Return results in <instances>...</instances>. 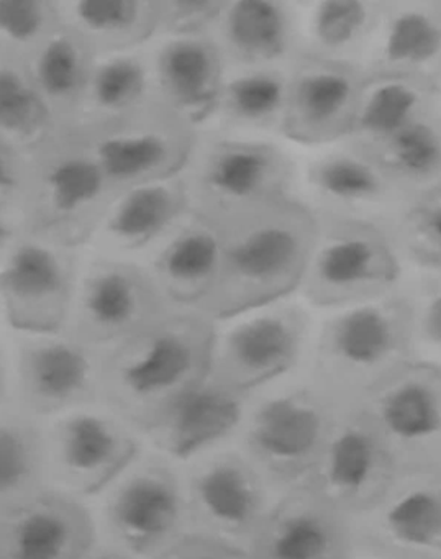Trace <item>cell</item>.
Instances as JSON below:
<instances>
[{
  "label": "cell",
  "instance_id": "cell-2",
  "mask_svg": "<svg viewBox=\"0 0 441 559\" xmlns=\"http://www.w3.org/2000/svg\"><path fill=\"white\" fill-rule=\"evenodd\" d=\"M319 222L303 199L257 212L222 230L221 273L199 312L214 322L287 299L299 289Z\"/></svg>",
  "mask_w": 441,
  "mask_h": 559
},
{
  "label": "cell",
  "instance_id": "cell-8",
  "mask_svg": "<svg viewBox=\"0 0 441 559\" xmlns=\"http://www.w3.org/2000/svg\"><path fill=\"white\" fill-rule=\"evenodd\" d=\"M319 230L299 289L317 309H343L395 293L404 263L388 228L317 217Z\"/></svg>",
  "mask_w": 441,
  "mask_h": 559
},
{
  "label": "cell",
  "instance_id": "cell-42",
  "mask_svg": "<svg viewBox=\"0 0 441 559\" xmlns=\"http://www.w3.org/2000/svg\"><path fill=\"white\" fill-rule=\"evenodd\" d=\"M27 179V153L0 136V217L17 225Z\"/></svg>",
  "mask_w": 441,
  "mask_h": 559
},
{
  "label": "cell",
  "instance_id": "cell-31",
  "mask_svg": "<svg viewBox=\"0 0 441 559\" xmlns=\"http://www.w3.org/2000/svg\"><path fill=\"white\" fill-rule=\"evenodd\" d=\"M94 58L93 50L60 24L25 60L35 91L57 132H70L73 127Z\"/></svg>",
  "mask_w": 441,
  "mask_h": 559
},
{
  "label": "cell",
  "instance_id": "cell-22",
  "mask_svg": "<svg viewBox=\"0 0 441 559\" xmlns=\"http://www.w3.org/2000/svg\"><path fill=\"white\" fill-rule=\"evenodd\" d=\"M349 519L303 486L279 493L254 530L250 559H348Z\"/></svg>",
  "mask_w": 441,
  "mask_h": 559
},
{
  "label": "cell",
  "instance_id": "cell-26",
  "mask_svg": "<svg viewBox=\"0 0 441 559\" xmlns=\"http://www.w3.org/2000/svg\"><path fill=\"white\" fill-rule=\"evenodd\" d=\"M225 67L289 68L299 55V12L294 2H225L211 32Z\"/></svg>",
  "mask_w": 441,
  "mask_h": 559
},
{
  "label": "cell",
  "instance_id": "cell-41",
  "mask_svg": "<svg viewBox=\"0 0 441 559\" xmlns=\"http://www.w3.org/2000/svg\"><path fill=\"white\" fill-rule=\"evenodd\" d=\"M225 2L215 0H158L156 37H188L211 34Z\"/></svg>",
  "mask_w": 441,
  "mask_h": 559
},
{
  "label": "cell",
  "instance_id": "cell-17",
  "mask_svg": "<svg viewBox=\"0 0 441 559\" xmlns=\"http://www.w3.org/2000/svg\"><path fill=\"white\" fill-rule=\"evenodd\" d=\"M397 476L391 451L351 402L336 407L325 448L302 486L351 519L374 506Z\"/></svg>",
  "mask_w": 441,
  "mask_h": 559
},
{
  "label": "cell",
  "instance_id": "cell-47",
  "mask_svg": "<svg viewBox=\"0 0 441 559\" xmlns=\"http://www.w3.org/2000/svg\"><path fill=\"white\" fill-rule=\"evenodd\" d=\"M86 559H127L122 558V556L114 555V552L106 551V549L99 548V546H96V549H94L93 552H91L90 556H87Z\"/></svg>",
  "mask_w": 441,
  "mask_h": 559
},
{
  "label": "cell",
  "instance_id": "cell-9",
  "mask_svg": "<svg viewBox=\"0 0 441 559\" xmlns=\"http://www.w3.org/2000/svg\"><path fill=\"white\" fill-rule=\"evenodd\" d=\"M145 448L143 435L99 402L44 420L45 484L90 502Z\"/></svg>",
  "mask_w": 441,
  "mask_h": 559
},
{
  "label": "cell",
  "instance_id": "cell-33",
  "mask_svg": "<svg viewBox=\"0 0 441 559\" xmlns=\"http://www.w3.org/2000/svg\"><path fill=\"white\" fill-rule=\"evenodd\" d=\"M150 99L145 51L97 55L70 132L87 135L126 119Z\"/></svg>",
  "mask_w": 441,
  "mask_h": 559
},
{
  "label": "cell",
  "instance_id": "cell-19",
  "mask_svg": "<svg viewBox=\"0 0 441 559\" xmlns=\"http://www.w3.org/2000/svg\"><path fill=\"white\" fill-rule=\"evenodd\" d=\"M356 64L297 55L287 68V99L279 133L299 145L348 139L361 93Z\"/></svg>",
  "mask_w": 441,
  "mask_h": 559
},
{
  "label": "cell",
  "instance_id": "cell-3",
  "mask_svg": "<svg viewBox=\"0 0 441 559\" xmlns=\"http://www.w3.org/2000/svg\"><path fill=\"white\" fill-rule=\"evenodd\" d=\"M404 290L333 310L312 343L309 378L338 405L351 404L414 361Z\"/></svg>",
  "mask_w": 441,
  "mask_h": 559
},
{
  "label": "cell",
  "instance_id": "cell-35",
  "mask_svg": "<svg viewBox=\"0 0 441 559\" xmlns=\"http://www.w3.org/2000/svg\"><path fill=\"white\" fill-rule=\"evenodd\" d=\"M44 487V420L5 404L0 407V510Z\"/></svg>",
  "mask_w": 441,
  "mask_h": 559
},
{
  "label": "cell",
  "instance_id": "cell-20",
  "mask_svg": "<svg viewBox=\"0 0 441 559\" xmlns=\"http://www.w3.org/2000/svg\"><path fill=\"white\" fill-rule=\"evenodd\" d=\"M307 205L317 217L388 228L410 195L372 159L345 145L315 156L306 168Z\"/></svg>",
  "mask_w": 441,
  "mask_h": 559
},
{
  "label": "cell",
  "instance_id": "cell-14",
  "mask_svg": "<svg viewBox=\"0 0 441 559\" xmlns=\"http://www.w3.org/2000/svg\"><path fill=\"white\" fill-rule=\"evenodd\" d=\"M186 532L247 549L270 509V487L238 448L221 447L179 466Z\"/></svg>",
  "mask_w": 441,
  "mask_h": 559
},
{
  "label": "cell",
  "instance_id": "cell-28",
  "mask_svg": "<svg viewBox=\"0 0 441 559\" xmlns=\"http://www.w3.org/2000/svg\"><path fill=\"white\" fill-rule=\"evenodd\" d=\"M188 212L179 176L127 189L110 202L86 250L135 260Z\"/></svg>",
  "mask_w": 441,
  "mask_h": 559
},
{
  "label": "cell",
  "instance_id": "cell-34",
  "mask_svg": "<svg viewBox=\"0 0 441 559\" xmlns=\"http://www.w3.org/2000/svg\"><path fill=\"white\" fill-rule=\"evenodd\" d=\"M287 99V68H228L218 99V132H277Z\"/></svg>",
  "mask_w": 441,
  "mask_h": 559
},
{
  "label": "cell",
  "instance_id": "cell-30",
  "mask_svg": "<svg viewBox=\"0 0 441 559\" xmlns=\"http://www.w3.org/2000/svg\"><path fill=\"white\" fill-rule=\"evenodd\" d=\"M299 55L359 68L384 11L378 0L297 2Z\"/></svg>",
  "mask_w": 441,
  "mask_h": 559
},
{
  "label": "cell",
  "instance_id": "cell-45",
  "mask_svg": "<svg viewBox=\"0 0 441 559\" xmlns=\"http://www.w3.org/2000/svg\"><path fill=\"white\" fill-rule=\"evenodd\" d=\"M348 559H395L391 556L381 555V552L372 551V549L361 548V546L353 545Z\"/></svg>",
  "mask_w": 441,
  "mask_h": 559
},
{
  "label": "cell",
  "instance_id": "cell-10",
  "mask_svg": "<svg viewBox=\"0 0 441 559\" xmlns=\"http://www.w3.org/2000/svg\"><path fill=\"white\" fill-rule=\"evenodd\" d=\"M215 323L208 378L247 394L293 372L313 342L312 316L293 299L276 300Z\"/></svg>",
  "mask_w": 441,
  "mask_h": 559
},
{
  "label": "cell",
  "instance_id": "cell-12",
  "mask_svg": "<svg viewBox=\"0 0 441 559\" xmlns=\"http://www.w3.org/2000/svg\"><path fill=\"white\" fill-rule=\"evenodd\" d=\"M355 402L391 451L398 476L441 471L440 362L414 359Z\"/></svg>",
  "mask_w": 441,
  "mask_h": 559
},
{
  "label": "cell",
  "instance_id": "cell-38",
  "mask_svg": "<svg viewBox=\"0 0 441 559\" xmlns=\"http://www.w3.org/2000/svg\"><path fill=\"white\" fill-rule=\"evenodd\" d=\"M389 234L402 263L410 264L418 273L440 274V186L412 194L389 225Z\"/></svg>",
  "mask_w": 441,
  "mask_h": 559
},
{
  "label": "cell",
  "instance_id": "cell-40",
  "mask_svg": "<svg viewBox=\"0 0 441 559\" xmlns=\"http://www.w3.org/2000/svg\"><path fill=\"white\" fill-rule=\"evenodd\" d=\"M401 289L410 306L415 359L440 362V274L418 273L410 283H402Z\"/></svg>",
  "mask_w": 441,
  "mask_h": 559
},
{
  "label": "cell",
  "instance_id": "cell-15",
  "mask_svg": "<svg viewBox=\"0 0 441 559\" xmlns=\"http://www.w3.org/2000/svg\"><path fill=\"white\" fill-rule=\"evenodd\" d=\"M11 333L9 404L47 420L97 402L100 349L64 332Z\"/></svg>",
  "mask_w": 441,
  "mask_h": 559
},
{
  "label": "cell",
  "instance_id": "cell-39",
  "mask_svg": "<svg viewBox=\"0 0 441 559\" xmlns=\"http://www.w3.org/2000/svg\"><path fill=\"white\" fill-rule=\"evenodd\" d=\"M60 27L55 0H0V50L27 60Z\"/></svg>",
  "mask_w": 441,
  "mask_h": 559
},
{
  "label": "cell",
  "instance_id": "cell-36",
  "mask_svg": "<svg viewBox=\"0 0 441 559\" xmlns=\"http://www.w3.org/2000/svg\"><path fill=\"white\" fill-rule=\"evenodd\" d=\"M361 153L408 195L437 188L441 168L440 116L414 123Z\"/></svg>",
  "mask_w": 441,
  "mask_h": 559
},
{
  "label": "cell",
  "instance_id": "cell-5",
  "mask_svg": "<svg viewBox=\"0 0 441 559\" xmlns=\"http://www.w3.org/2000/svg\"><path fill=\"white\" fill-rule=\"evenodd\" d=\"M117 195L86 140L78 133L57 132L27 153L17 228L83 250Z\"/></svg>",
  "mask_w": 441,
  "mask_h": 559
},
{
  "label": "cell",
  "instance_id": "cell-13",
  "mask_svg": "<svg viewBox=\"0 0 441 559\" xmlns=\"http://www.w3.org/2000/svg\"><path fill=\"white\" fill-rule=\"evenodd\" d=\"M81 251L15 230L0 251V306L12 333L63 332Z\"/></svg>",
  "mask_w": 441,
  "mask_h": 559
},
{
  "label": "cell",
  "instance_id": "cell-4",
  "mask_svg": "<svg viewBox=\"0 0 441 559\" xmlns=\"http://www.w3.org/2000/svg\"><path fill=\"white\" fill-rule=\"evenodd\" d=\"M297 175L293 156L276 143L199 130L179 178L189 212L225 230L297 198Z\"/></svg>",
  "mask_w": 441,
  "mask_h": 559
},
{
  "label": "cell",
  "instance_id": "cell-6",
  "mask_svg": "<svg viewBox=\"0 0 441 559\" xmlns=\"http://www.w3.org/2000/svg\"><path fill=\"white\" fill-rule=\"evenodd\" d=\"M338 404L310 378L251 394L238 450L271 492L302 486L325 448Z\"/></svg>",
  "mask_w": 441,
  "mask_h": 559
},
{
  "label": "cell",
  "instance_id": "cell-29",
  "mask_svg": "<svg viewBox=\"0 0 441 559\" xmlns=\"http://www.w3.org/2000/svg\"><path fill=\"white\" fill-rule=\"evenodd\" d=\"M437 116L440 81L401 74L362 78L351 132L345 143L362 152Z\"/></svg>",
  "mask_w": 441,
  "mask_h": 559
},
{
  "label": "cell",
  "instance_id": "cell-1",
  "mask_svg": "<svg viewBox=\"0 0 441 559\" xmlns=\"http://www.w3.org/2000/svg\"><path fill=\"white\" fill-rule=\"evenodd\" d=\"M217 323L168 309L129 338L100 349L97 402L145 435L211 376Z\"/></svg>",
  "mask_w": 441,
  "mask_h": 559
},
{
  "label": "cell",
  "instance_id": "cell-18",
  "mask_svg": "<svg viewBox=\"0 0 441 559\" xmlns=\"http://www.w3.org/2000/svg\"><path fill=\"white\" fill-rule=\"evenodd\" d=\"M353 545L395 559H441V471L401 474L349 519Z\"/></svg>",
  "mask_w": 441,
  "mask_h": 559
},
{
  "label": "cell",
  "instance_id": "cell-37",
  "mask_svg": "<svg viewBox=\"0 0 441 559\" xmlns=\"http://www.w3.org/2000/svg\"><path fill=\"white\" fill-rule=\"evenodd\" d=\"M57 133L24 58L0 50V136L31 153Z\"/></svg>",
  "mask_w": 441,
  "mask_h": 559
},
{
  "label": "cell",
  "instance_id": "cell-23",
  "mask_svg": "<svg viewBox=\"0 0 441 559\" xmlns=\"http://www.w3.org/2000/svg\"><path fill=\"white\" fill-rule=\"evenodd\" d=\"M146 61L153 99L195 130L214 119L227 67L211 34L163 37Z\"/></svg>",
  "mask_w": 441,
  "mask_h": 559
},
{
  "label": "cell",
  "instance_id": "cell-7",
  "mask_svg": "<svg viewBox=\"0 0 441 559\" xmlns=\"http://www.w3.org/2000/svg\"><path fill=\"white\" fill-rule=\"evenodd\" d=\"M87 503L97 546L122 558H156L186 532L181 469L146 448Z\"/></svg>",
  "mask_w": 441,
  "mask_h": 559
},
{
  "label": "cell",
  "instance_id": "cell-46",
  "mask_svg": "<svg viewBox=\"0 0 441 559\" xmlns=\"http://www.w3.org/2000/svg\"><path fill=\"white\" fill-rule=\"evenodd\" d=\"M15 230H17V225L14 222L0 217V251H2V248H4V245L8 243L9 238L12 237Z\"/></svg>",
  "mask_w": 441,
  "mask_h": 559
},
{
  "label": "cell",
  "instance_id": "cell-44",
  "mask_svg": "<svg viewBox=\"0 0 441 559\" xmlns=\"http://www.w3.org/2000/svg\"><path fill=\"white\" fill-rule=\"evenodd\" d=\"M12 349L11 333L0 330V407L11 401Z\"/></svg>",
  "mask_w": 441,
  "mask_h": 559
},
{
  "label": "cell",
  "instance_id": "cell-32",
  "mask_svg": "<svg viewBox=\"0 0 441 559\" xmlns=\"http://www.w3.org/2000/svg\"><path fill=\"white\" fill-rule=\"evenodd\" d=\"M55 8L96 57L136 50L158 31V0H55Z\"/></svg>",
  "mask_w": 441,
  "mask_h": 559
},
{
  "label": "cell",
  "instance_id": "cell-21",
  "mask_svg": "<svg viewBox=\"0 0 441 559\" xmlns=\"http://www.w3.org/2000/svg\"><path fill=\"white\" fill-rule=\"evenodd\" d=\"M96 546L90 503L50 487L0 510V559H86Z\"/></svg>",
  "mask_w": 441,
  "mask_h": 559
},
{
  "label": "cell",
  "instance_id": "cell-24",
  "mask_svg": "<svg viewBox=\"0 0 441 559\" xmlns=\"http://www.w3.org/2000/svg\"><path fill=\"white\" fill-rule=\"evenodd\" d=\"M222 248L221 228L188 212L133 261L143 267L169 309L198 310L217 283Z\"/></svg>",
  "mask_w": 441,
  "mask_h": 559
},
{
  "label": "cell",
  "instance_id": "cell-25",
  "mask_svg": "<svg viewBox=\"0 0 441 559\" xmlns=\"http://www.w3.org/2000/svg\"><path fill=\"white\" fill-rule=\"evenodd\" d=\"M251 394L208 378L143 435L150 450L182 466L238 435Z\"/></svg>",
  "mask_w": 441,
  "mask_h": 559
},
{
  "label": "cell",
  "instance_id": "cell-48",
  "mask_svg": "<svg viewBox=\"0 0 441 559\" xmlns=\"http://www.w3.org/2000/svg\"><path fill=\"white\" fill-rule=\"evenodd\" d=\"M0 330H8V329H5L4 313H2V306H0Z\"/></svg>",
  "mask_w": 441,
  "mask_h": 559
},
{
  "label": "cell",
  "instance_id": "cell-43",
  "mask_svg": "<svg viewBox=\"0 0 441 559\" xmlns=\"http://www.w3.org/2000/svg\"><path fill=\"white\" fill-rule=\"evenodd\" d=\"M153 559H250V555L234 543L184 532Z\"/></svg>",
  "mask_w": 441,
  "mask_h": 559
},
{
  "label": "cell",
  "instance_id": "cell-11",
  "mask_svg": "<svg viewBox=\"0 0 441 559\" xmlns=\"http://www.w3.org/2000/svg\"><path fill=\"white\" fill-rule=\"evenodd\" d=\"M168 309L136 261L83 248L63 332L103 349L145 329Z\"/></svg>",
  "mask_w": 441,
  "mask_h": 559
},
{
  "label": "cell",
  "instance_id": "cell-16",
  "mask_svg": "<svg viewBox=\"0 0 441 559\" xmlns=\"http://www.w3.org/2000/svg\"><path fill=\"white\" fill-rule=\"evenodd\" d=\"M198 135L199 130L150 96L126 119L81 136L110 188L120 194L181 175Z\"/></svg>",
  "mask_w": 441,
  "mask_h": 559
},
{
  "label": "cell",
  "instance_id": "cell-27",
  "mask_svg": "<svg viewBox=\"0 0 441 559\" xmlns=\"http://www.w3.org/2000/svg\"><path fill=\"white\" fill-rule=\"evenodd\" d=\"M438 0L384 2L381 21L359 63L362 78L401 74L440 81Z\"/></svg>",
  "mask_w": 441,
  "mask_h": 559
}]
</instances>
